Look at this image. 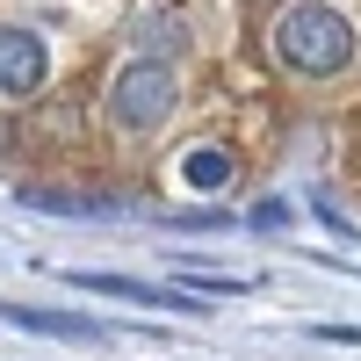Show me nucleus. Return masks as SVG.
<instances>
[{
  "label": "nucleus",
  "mask_w": 361,
  "mask_h": 361,
  "mask_svg": "<svg viewBox=\"0 0 361 361\" xmlns=\"http://www.w3.org/2000/svg\"><path fill=\"white\" fill-rule=\"evenodd\" d=\"M275 51L289 73H311V80H333L347 58H354V22L340 8H325V0H304V8H289L282 29H275Z\"/></svg>",
  "instance_id": "nucleus-1"
},
{
  "label": "nucleus",
  "mask_w": 361,
  "mask_h": 361,
  "mask_svg": "<svg viewBox=\"0 0 361 361\" xmlns=\"http://www.w3.org/2000/svg\"><path fill=\"white\" fill-rule=\"evenodd\" d=\"M166 109H173V66H166V58H137V66L116 73L109 116H116L123 130H159Z\"/></svg>",
  "instance_id": "nucleus-2"
},
{
  "label": "nucleus",
  "mask_w": 361,
  "mask_h": 361,
  "mask_svg": "<svg viewBox=\"0 0 361 361\" xmlns=\"http://www.w3.org/2000/svg\"><path fill=\"white\" fill-rule=\"evenodd\" d=\"M73 289H87V296H116V304H159V311H209V304H195L188 289H159V282H137V275H102V267H73Z\"/></svg>",
  "instance_id": "nucleus-3"
},
{
  "label": "nucleus",
  "mask_w": 361,
  "mask_h": 361,
  "mask_svg": "<svg viewBox=\"0 0 361 361\" xmlns=\"http://www.w3.org/2000/svg\"><path fill=\"white\" fill-rule=\"evenodd\" d=\"M44 87V44L29 29H0V94H37Z\"/></svg>",
  "instance_id": "nucleus-4"
},
{
  "label": "nucleus",
  "mask_w": 361,
  "mask_h": 361,
  "mask_svg": "<svg viewBox=\"0 0 361 361\" xmlns=\"http://www.w3.org/2000/svg\"><path fill=\"white\" fill-rule=\"evenodd\" d=\"M8 325H22V333H51V340H80V347H94V340H109L94 318H80V311H37V304H8L0 311Z\"/></svg>",
  "instance_id": "nucleus-5"
},
{
  "label": "nucleus",
  "mask_w": 361,
  "mask_h": 361,
  "mask_svg": "<svg viewBox=\"0 0 361 361\" xmlns=\"http://www.w3.org/2000/svg\"><path fill=\"white\" fill-rule=\"evenodd\" d=\"M22 209H51V217H109V195H73V188H22Z\"/></svg>",
  "instance_id": "nucleus-6"
},
{
  "label": "nucleus",
  "mask_w": 361,
  "mask_h": 361,
  "mask_svg": "<svg viewBox=\"0 0 361 361\" xmlns=\"http://www.w3.org/2000/svg\"><path fill=\"white\" fill-rule=\"evenodd\" d=\"M180 173H188V188L217 195L224 180H231V152H209V145H202V152H188V166H180Z\"/></svg>",
  "instance_id": "nucleus-7"
},
{
  "label": "nucleus",
  "mask_w": 361,
  "mask_h": 361,
  "mask_svg": "<svg viewBox=\"0 0 361 361\" xmlns=\"http://www.w3.org/2000/svg\"><path fill=\"white\" fill-rule=\"evenodd\" d=\"M180 275H188V289H202V296H246L253 289L246 275H217V267H195V260H180Z\"/></svg>",
  "instance_id": "nucleus-8"
},
{
  "label": "nucleus",
  "mask_w": 361,
  "mask_h": 361,
  "mask_svg": "<svg viewBox=\"0 0 361 361\" xmlns=\"http://www.w3.org/2000/svg\"><path fill=\"white\" fill-rule=\"evenodd\" d=\"M166 224H180V231H224L231 217L224 209H180V217H166Z\"/></svg>",
  "instance_id": "nucleus-9"
},
{
  "label": "nucleus",
  "mask_w": 361,
  "mask_h": 361,
  "mask_svg": "<svg viewBox=\"0 0 361 361\" xmlns=\"http://www.w3.org/2000/svg\"><path fill=\"white\" fill-rule=\"evenodd\" d=\"M311 340H333V347H361V325H311Z\"/></svg>",
  "instance_id": "nucleus-10"
},
{
  "label": "nucleus",
  "mask_w": 361,
  "mask_h": 361,
  "mask_svg": "<svg viewBox=\"0 0 361 361\" xmlns=\"http://www.w3.org/2000/svg\"><path fill=\"white\" fill-rule=\"evenodd\" d=\"M282 224H289L282 202H260V209H253V231H282Z\"/></svg>",
  "instance_id": "nucleus-11"
},
{
  "label": "nucleus",
  "mask_w": 361,
  "mask_h": 361,
  "mask_svg": "<svg viewBox=\"0 0 361 361\" xmlns=\"http://www.w3.org/2000/svg\"><path fill=\"white\" fill-rule=\"evenodd\" d=\"M311 209H318V217H325V224H333V231H340V238H354V224H347V217H340V209H333V195H318V202H311Z\"/></svg>",
  "instance_id": "nucleus-12"
}]
</instances>
